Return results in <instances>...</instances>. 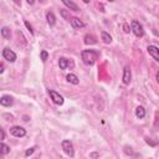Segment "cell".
<instances>
[{"label": "cell", "mask_w": 159, "mask_h": 159, "mask_svg": "<svg viewBox=\"0 0 159 159\" xmlns=\"http://www.w3.org/2000/svg\"><path fill=\"white\" fill-rule=\"evenodd\" d=\"M81 57H82V61L86 65L92 66L97 61V58L99 57V52L94 51V50H83L82 53H81Z\"/></svg>", "instance_id": "obj_1"}, {"label": "cell", "mask_w": 159, "mask_h": 159, "mask_svg": "<svg viewBox=\"0 0 159 159\" xmlns=\"http://www.w3.org/2000/svg\"><path fill=\"white\" fill-rule=\"evenodd\" d=\"M130 30L133 31V34L137 36V37H142L144 35V30H143V26L137 21V20H133L130 22Z\"/></svg>", "instance_id": "obj_2"}, {"label": "cell", "mask_w": 159, "mask_h": 159, "mask_svg": "<svg viewBox=\"0 0 159 159\" xmlns=\"http://www.w3.org/2000/svg\"><path fill=\"white\" fill-rule=\"evenodd\" d=\"M58 66L61 70H66V68H73L75 67V62L71 58H66V57H61L58 60Z\"/></svg>", "instance_id": "obj_3"}, {"label": "cell", "mask_w": 159, "mask_h": 159, "mask_svg": "<svg viewBox=\"0 0 159 159\" xmlns=\"http://www.w3.org/2000/svg\"><path fill=\"white\" fill-rule=\"evenodd\" d=\"M48 94H50V97H51V99H52L53 103H56V104H58V106H62V104H63L65 99H63V97H62L58 92H56V91H53V89H50V91H48Z\"/></svg>", "instance_id": "obj_4"}, {"label": "cell", "mask_w": 159, "mask_h": 159, "mask_svg": "<svg viewBox=\"0 0 159 159\" xmlns=\"http://www.w3.org/2000/svg\"><path fill=\"white\" fill-rule=\"evenodd\" d=\"M61 145H62L63 152H65L68 157H73V155H75V149H73V144H72L71 140H63Z\"/></svg>", "instance_id": "obj_5"}, {"label": "cell", "mask_w": 159, "mask_h": 159, "mask_svg": "<svg viewBox=\"0 0 159 159\" xmlns=\"http://www.w3.org/2000/svg\"><path fill=\"white\" fill-rule=\"evenodd\" d=\"M10 133H11L14 137H17V138H22V137L26 135V130H25L22 127H20V125H14V127H11V128H10Z\"/></svg>", "instance_id": "obj_6"}, {"label": "cell", "mask_w": 159, "mask_h": 159, "mask_svg": "<svg viewBox=\"0 0 159 159\" xmlns=\"http://www.w3.org/2000/svg\"><path fill=\"white\" fill-rule=\"evenodd\" d=\"M2 56L9 62H15V60H16V53L14 51H11L10 48H4L2 50Z\"/></svg>", "instance_id": "obj_7"}, {"label": "cell", "mask_w": 159, "mask_h": 159, "mask_svg": "<svg viewBox=\"0 0 159 159\" xmlns=\"http://www.w3.org/2000/svg\"><path fill=\"white\" fill-rule=\"evenodd\" d=\"M147 51H148V53H149L155 61H159V48H158L157 46L150 45V46L147 47Z\"/></svg>", "instance_id": "obj_8"}, {"label": "cell", "mask_w": 159, "mask_h": 159, "mask_svg": "<svg viewBox=\"0 0 159 159\" xmlns=\"http://www.w3.org/2000/svg\"><path fill=\"white\" fill-rule=\"evenodd\" d=\"M122 80H123V83H124V84H129V83H130L132 73H130V68H129L128 66L124 67V70H123V77H122Z\"/></svg>", "instance_id": "obj_9"}, {"label": "cell", "mask_w": 159, "mask_h": 159, "mask_svg": "<svg viewBox=\"0 0 159 159\" xmlns=\"http://www.w3.org/2000/svg\"><path fill=\"white\" fill-rule=\"evenodd\" d=\"M70 24H71V26L75 27V29H82V27H84V22H83L82 20H80L78 17H71Z\"/></svg>", "instance_id": "obj_10"}, {"label": "cell", "mask_w": 159, "mask_h": 159, "mask_svg": "<svg viewBox=\"0 0 159 159\" xmlns=\"http://www.w3.org/2000/svg\"><path fill=\"white\" fill-rule=\"evenodd\" d=\"M0 104L4 106V107H10V106L12 104V97H10V96H7V94L2 96V97L0 98Z\"/></svg>", "instance_id": "obj_11"}, {"label": "cell", "mask_w": 159, "mask_h": 159, "mask_svg": "<svg viewBox=\"0 0 159 159\" xmlns=\"http://www.w3.org/2000/svg\"><path fill=\"white\" fill-rule=\"evenodd\" d=\"M83 40H84V43H86V45H94V43L97 42L96 36L92 35V34H87V35H84Z\"/></svg>", "instance_id": "obj_12"}, {"label": "cell", "mask_w": 159, "mask_h": 159, "mask_svg": "<svg viewBox=\"0 0 159 159\" xmlns=\"http://www.w3.org/2000/svg\"><path fill=\"white\" fill-rule=\"evenodd\" d=\"M62 4H63L65 6H67L70 10H72V11H80L78 5H77L76 2H73V1H67V0H63V1H62Z\"/></svg>", "instance_id": "obj_13"}, {"label": "cell", "mask_w": 159, "mask_h": 159, "mask_svg": "<svg viewBox=\"0 0 159 159\" xmlns=\"http://www.w3.org/2000/svg\"><path fill=\"white\" fill-rule=\"evenodd\" d=\"M46 20H47V24L50 26H53L56 24V17H55V15H53L52 11H47L46 12Z\"/></svg>", "instance_id": "obj_14"}, {"label": "cell", "mask_w": 159, "mask_h": 159, "mask_svg": "<svg viewBox=\"0 0 159 159\" xmlns=\"http://www.w3.org/2000/svg\"><path fill=\"white\" fill-rule=\"evenodd\" d=\"M66 80H67L70 83H72V84H78V83H80L78 77H77L76 75H73V73H68V75L66 76Z\"/></svg>", "instance_id": "obj_15"}, {"label": "cell", "mask_w": 159, "mask_h": 159, "mask_svg": "<svg viewBox=\"0 0 159 159\" xmlns=\"http://www.w3.org/2000/svg\"><path fill=\"white\" fill-rule=\"evenodd\" d=\"M135 116H137L139 119L144 118V117H145V109H144V107L138 106V107L135 108Z\"/></svg>", "instance_id": "obj_16"}, {"label": "cell", "mask_w": 159, "mask_h": 159, "mask_svg": "<svg viewBox=\"0 0 159 159\" xmlns=\"http://www.w3.org/2000/svg\"><path fill=\"white\" fill-rule=\"evenodd\" d=\"M9 153H10V147L0 142V157H1V155H6V154H9Z\"/></svg>", "instance_id": "obj_17"}, {"label": "cell", "mask_w": 159, "mask_h": 159, "mask_svg": "<svg viewBox=\"0 0 159 159\" xmlns=\"http://www.w3.org/2000/svg\"><path fill=\"white\" fill-rule=\"evenodd\" d=\"M101 37H102V41H103L104 43H111V42H112L111 35H109L108 32H106V31H102V32H101Z\"/></svg>", "instance_id": "obj_18"}, {"label": "cell", "mask_w": 159, "mask_h": 159, "mask_svg": "<svg viewBox=\"0 0 159 159\" xmlns=\"http://www.w3.org/2000/svg\"><path fill=\"white\" fill-rule=\"evenodd\" d=\"M1 35H2L4 39H10V36H11L10 29H9V27H2V29H1Z\"/></svg>", "instance_id": "obj_19"}, {"label": "cell", "mask_w": 159, "mask_h": 159, "mask_svg": "<svg viewBox=\"0 0 159 159\" xmlns=\"http://www.w3.org/2000/svg\"><path fill=\"white\" fill-rule=\"evenodd\" d=\"M60 14H61V16H62L65 20H68V21L71 20V16H70V14H68V11H67V10H61V11H60Z\"/></svg>", "instance_id": "obj_20"}, {"label": "cell", "mask_w": 159, "mask_h": 159, "mask_svg": "<svg viewBox=\"0 0 159 159\" xmlns=\"http://www.w3.org/2000/svg\"><path fill=\"white\" fill-rule=\"evenodd\" d=\"M124 153H125L127 155H132V154H133V149H132L130 147L125 145V147H124Z\"/></svg>", "instance_id": "obj_21"}, {"label": "cell", "mask_w": 159, "mask_h": 159, "mask_svg": "<svg viewBox=\"0 0 159 159\" xmlns=\"http://www.w3.org/2000/svg\"><path fill=\"white\" fill-rule=\"evenodd\" d=\"M47 57H48V53L46 51H41V60H42V62H45L47 60Z\"/></svg>", "instance_id": "obj_22"}, {"label": "cell", "mask_w": 159, "mask_h": 159, "mask_svg": "<svg viewBox=\"0 0 159 159\" xmlns=\"http://www.w3.org/2000/svg\"><path fill=\"white\" fill-rule=\"evenodd\" d=\"M25 26L27 27V30L30 31V34H31V35H34V30H32V26L29 24V21H25Z\"/></svg>", "instance_id": "obj_23"}, {"label": "cell", "mask_w": 159, "mask_h": 159, "mask_svg": "<svg viewBox=\"0 0 159 159\" xmlns=\"http://www.w3.org/2000/svg\"><path fill=\"white\" fill-rule=\"evenodd\" d=\"M35 149H36V147H32V148H30V149H27L26 150V153H25V155L26 157H29V155H31L34 152H35Z\"/></svg>", "instance_id": "obj_24"}, {"label": "cell", "mask_w": 159, "mask_h": 159, "mask_svg": "<svg viewBox=\"0 0 159 159\" xmlns=\"http://www.w3.org/2000/svg\"><path fill=\"white\" fill-rule=\"evenodd\" d=\"M5 139V132H4V129L0 127V142H2Z\"/></svg>", "instance_id": "obj_25"}, {"label": "cell", "mask_w": 159, "mask_h": 159, "mask_svg": "<svg viewBox=\"0 0 159 159\" xmlns=\"http://www.w3.org/2000/svg\"><path fill=\"white\" fill-rule=\"evenodd\" d=\"M145 142L148 143V144H150V145H153V147H155L157 145V142H152L149 138H145Z\"/></svg>", "instance_id": "obj_26"}, {"label": "cell", "mask_w": 159, "mask_h": 159, "mask_svg": "<svg viewBox=\"0 0 159 159\" xmlns=\"http://www.w3.org/2000/svg\"><path fill=\"white\" fill-rule=\"evenodd\" d=\"M123 30H124V32H125V34H128V32L130 31V30H129V26H128L127 24H124V25H123Z\"/></svg>", "instance_id": "obj_27"}, {"label": "cell", "mask_w": 159, "mask_h": 159, "mask_svg": "<svg viewBox=\"0 0 159 159\" xmlns=\"http://www.w3.org/2000/svg\"><path fill=\"white\" fill-rule=\"evenodd\" d=\"M2 72H4V65L0 63V73H2Z\"/></svg>", "instance_id": "obj_28"}, {"label": "cell", "mask_w": 159, "mask_h": 159, "mask_svg": "<svg viewBox=\"0 0 159 159\" xmlns=\"http://www.w3.org/2000/svg\"><path fill=\"white\" fill-rule=\"evenodd\" d=\"M91 157H92V158H97V157H98V154H97V153H92V154H91Z\"/></svg>", "instance_id": "obj_29"}]
</instances>
